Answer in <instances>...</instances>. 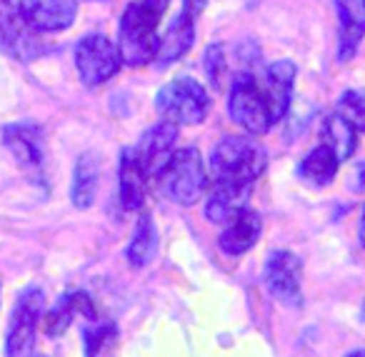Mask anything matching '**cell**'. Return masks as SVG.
<instances>
[{"label":"cell","instance_id":"cell-1","mask_svg":"<svg viewBox=\"0 0 365 357\" xmlns=\"http://www.w3.org/2000/svg\"><path fill=\"white\" fill-rule=\"evenodd\" d=\"M295 66L290 61H275L265 71H245L235 76L228 95L230 118L253 135L268 133L285 118L293 98Z\"/></svg>","mask_w":365,"mask_h":357},{"label":"cell","instance_id":"cell-2","mask_svg":"<svg viewBox=\"0 0 365 357\" xmlns=\"http://www.w3.org/2000/svg\"><path fill=\"white\" fill-rule=\"evenodd\" d=\"M170 0H133L118 26V51L123 63L138 68L155 61L160 48V21Z\"/></svg>","mask_w":365,"mask_h":357},{"label":"cell","instance_id":"cell-3","mask_svg":"<svg viewBox=\"0 0 365 357\" xmlns=\"http://www.w3.org/2000/svg\"><path fill=\"white\" fill-rule=\"evenodd\" d=\"M268 155L260 145L245 138H223L213 148L210 167L218 182H233V185H250L258 180V175L265 170Z\"/></svg>","mask_w":365,"mask_h":357},{"label":"cell","instance_id":"cell-4","mask_svg":"<svg viewBox=\"0 0 365 357\" xmlns=\"http://www.w3.org/2000/svg\"><path fill=\"white\" fill-rule=\"evenodd\" d=\"M158 177L165 195L178 205H195L203 197L205 182H208L203 155L195 148H182L173 152Z\"/></svg>","mask_w":365,"mask_h":357},{"label":"cell","instance_id":"cell-5","mask_svg":"<svg viewBox=\"0 0 365 357\" xmlns=\"http://www.w3.org/2000/svg\"><path fill=\"white\" fill-rule=\"evenodd\" d=\"M208 93L193 78H178L158 90L155 110L175 125H198L208 115Z\"/></svg>","mask_w":365,"mask_h":357},{"label":"cell","instance_id":"cell-6","mask_svg":"<svg viewBox=\"0 0 365 357\" xmlns=\"http://www.w3.org/2000/svg\"><path fill=\"white\" fill-rule=\"evenodd\" d=\"M43 307H46V295L38 285H28L18 295V302L13 307L11 325L6 335V352L13 357L33 355L36 352V335L38 325L43 320Z\"/></svg>","mask_w":365,"mask_h":357},{"label":"cell","instance_id":"cell-7","mask_svg":"<svg viewBox=\"0 0 365 357\" xmlns=\"http://www.w3.org/2000/svg\"><path fill=\"white\" fill-rule=\"evenodd\" d=\"M120 51L103 33H88L76 43V71L83 86H103L120 71Z\"/></svg>","mask_w":365,"mask_h":357},{"label":"cell","instance_id":"cell-8","mask_svg":"<svg viewBox=\"0 0 365 357\" xmlns=\"http://www.w3.org/2000/svg\"><path fill=\"white\" fill-rule=\"evenodd\" d=\"M0 51L21 63L36 61L46 53L38 31L23 18L13 0H0Z\"/></svg>","mask_w":365,"mask_h":357},{"label":"cell","instance_id":"cell-9","mask_svg":"<svg viewBox=\"0 0 365 357\" xmlns=\"http://www.w3.org/2000/svg\"><path fill=\"white\" fill-rule=\"evenodd\" d=\"M265 287L275 300H280L288 307L303 305V287H300V277H303V262L298 255L288 250H275L265 262Z\"/></svg>","mask_w":365,"mask_h":357},{"label":"cell","instance_id":"cell-10","mask_svg":"<svg viewBox=\"0 0 365 357\" xmlns=\"http://www.w3.org/2000/svg\"><path fill=\"white\" fill-rule=\"evenodd\" d=\"M178 140V125L170 120L158 123V125L148 128L143 133V138L138 140V145L133 148L138 162L145 170L148 177H158V172L165 167L168 157L173 155V145Z\"/></svg>","mask_w":365,"mask_h":357},{"label":"cell","instance_id":"cell-11","mask_svg":"<svg viewBox=\"0 0 365 357\" xmlns=\"http://www.w3.org/2000/svg\"><path fill=\"white\" fill-rule=\"evenodd\" d=\"M3 145L13 152L18 165L26 170H41L46 165V145L43 130L36 123H8L3 128Z\"/></svg>","mask_w":365,"mask_h":357},{"label":"cell","instance_id":"cell-12","mask_svg":"<svg viewBox=\"0 0 365 357\" xmlns=\"http://www.w3.org/2000/svg\"><path fill=\"white\" fill-rule=\"evenodd\" d=\"M16 6L38 33L66 31L78 16V0H16Z\"/></svg>","mask_w":365,"mask_h":357},{"label":"cell","instance_id":"cell-13","mask_svg":"<svg viewBox=\"0 0 365 357\" xmlns=\"http://www.w3.org/2000/svg\"><path fill=\"white\" fill-rule=\"evenodd\" d=\"M260 232H263V220H260L258 212L250 210V207H240L233 217L223 222L218 245L228 255H243L258 242Z\"/></svg>","mask_w":365,"mask_h":357},{"label":"cell","instance_id":"cell-14","mask_svg":"<svg viewBox=\"0 0 365 357\" xmlns=\"http://www.w3.org/2000/svg\"><path fill=\"white\" fill-rule=\"evenodd\" d=\"M338 11V58L350 61L365 38V8L360 0H335Z\"/></svg>","mask_w":365,"mask_h":357},{"label":"cell","instance_id":"cell-15","mask_svg":"<svg viewBox=\"0 0 365 357\" xmlns=\"http://www.w3.org/2000/svg\"><path fill=\"white\" fill-rule=\"evenodd\" d=\"M78 315H83L86 320L98 317L91 295H88V292H81V290L63 295L61 300H58L56 305L48 310V315L43 317V330H46V335L58 337V335H63L68 327H71L73 317H78Z\"/></svg>","mask_w":365,"mask_h":357},{"label":"cell","instance_id":"cell-16","mask_svg":"<svg viewBox=\"0 0 365 357\" xmlns=\"http://www.w3.org/2000/svg\"><path fill=\"white\" fill-rule=\"evenodd\" d=\"M195 43V18L182 13L165 28V33L160 36V48H158V66H170V63L180 61L185 53L193 48Z\"/></svg>","mask_w":365,"mask_h":357},{"label":"cell","instance_id":"cell-17","mask_svg":"<svg viewBox=\"0 0 365 357\" xmlns=\"http://www.w3.org/2000/svg\"><path fill=\"white\" fill-rule=\"evenodd\" d=\"M148 195V175L133 148L120 152V202L125 210H143Z\"/></svg>","mask_w":365,"mask_h":357},{"label":"cell","instance_id":"cell-18","mask_svg":"<svg viewBox=\"0 0 365 357\" xmlns=\"http://www.w3.org/2000/svg\"><path fill=\"white\" fill-rule=\"evenodd\" d=\"M98 182H101V160L96 152H83L73 170L71 200L78 210H88L96 200Z\"/></svg>","mask_w":365,"mask_h":357},{"label":"cell","instance_id":"cell-19","mask_svg":"<svg viewBox=\"0 0 365 357\" xmlns=\"http://www.w3.org/2000/svg\"><path fill=\"white\" fill-rule=\"evenodd\" d=\"M250 195V185H233V182H218L210 192V200L205 205V215L210 222L223 225L228 217H233L240 207H245V200Z\"/></svg>","mask_w":365,"mask_h":357},{"label":"cell","instance_id":"cell-20","mask_svg":"<svg viewBox=\"0 0 365 357\" xmlns=\"http://www.w3.org/2000/svg\"><path fill=\"white\" fill-rule=\"evenodd\" d=\"M338 165H340L338 155H335L325 143H320L318 148H313V150L300 160L298 175L303 177V180H308L310 185H330L335 172H338Z\"/></svg>","mask_w":365,"mask_h":357},{"label":"cell","instance_id":"cell-21","mask_svg":"<svg viewBox=\"0 0 365 357\" xmlns=\"http://www.w3.org/2000/svg\"><path fill=\"white\" fill-rule=\"evenodd\" d=\"M323 143L338 155V160L343 162L355 152V145H358V130L350 125L348 118L335 113V115L325 118V123H323Z\"/></svg>","mask_w":365,"mask_h":357},{"label":"cell","instance_id":"cell-22","mask_svg":"<svg viewBox=\"0 0 365 357\" xmlns=\"http://www.w3.org/2000/svg\"><path fill=\"white\" fill-rule=\"evenodd\" d=\"M158 250V232L155 225H153L150 215H140L135 225V232L130 237V245H128V262L133 267H143L153 260Z\"/></svg>","mask_w":365,"mask_h":357},{"label":"cell","instance_id":"cell-23","mask_svg":"<svg viewBox=\"0 0 365 357\" xmlns=\"http://www.w3.org/2000/svg\"><path fill=\"white\" fill-rule=\"evenodd\" d=\"M118 337V327L113 325L110 320H93L86 322L83 327V347H86V355H98L103 352L106 347H110Z\"/></svg>","mask_w":365,"mask_h":357},{"label":"cell","instance_id":"cell-24","mask_svg":"<svg viewBox=\"0 0 365 357\" xmlns=\"http://www.w3.org/2000/svg\"><path fill=\"white\" fill-rule=\"evenodd\" d=\"M338 113L358 133H365V90H345L338 100Z\"/></svg>","mask_w":365,"mask_h":357},{"label":"cell","instance_id":"cell-25","mask_svg":"<svg viewBox=\"0 0 365 357\" xmlns=\"http://www.w3.org/2000/svg\"><path fill=\"white\" fill-rule=\"evenodd\" d=\"M203 73L208 78V83L220 90L223 88V78H225V51L220 43H210L205 48V56H203Z\"/></svg>","mask_w":365,"mask_h":357},{"label":"cell","instance_id":"cell-26","mask_svg":"<svg viewBox=\"0 0 365 357\" xmlns=\"http://www.w3.org/2000/svg\"><path fill=\"white\" fill-rule=\"evenodd\" d=\"M205 6H208V0H182V13L198 18L205 11Z\"/></svg>","mask_w":365,"mask_h":357},{"label":"cell","instance_id":"cell-27","mask_svg":"<svg viewBox=\"0 0 365 357\" xmlns=\"http://www.w3.org/2000/svg\"><path fill=\"white\" fill-rule=\"evenodd\" d=\"M353 190H365V162L363 165H358V170H355L353 175Z\"/></svg>","mask_w":365,"mask_h":357},{"label":"cell","instance_id":"cell-28","mask_svg":"<svg viewBox=\"0 0 365 357\" xmlns=\"http://www.w3.org/2000/svg\"><path fill=\"white\" fill-rule=\"evenodd\" d=\"M360 245L365 247V210H363V217H360Z\"/></svg>","mask_w":365,"mask_h":357},{"label":"cell","instance_id":"cell-29","mask_svg":"<svg viewBox=\"0 0 365 357\" xmlns=\"http://www.w3.org/2000/svg\"><path fill=\"white\" fill-rule=\"evenodd\" d=\"M350 355H355V357H360V355H365V347H360V350H353Z\"/></svg>","mask_w":365,"mask_h":357},{"label":"cell","instance_id":"cell-30","mask_svg":"<svg viewBox=\"0 0 365 357\" xmlns=\"http://www.w3.org/2000/svg\"><path fill=\"white\" fill-rule=\"evenodd\" d=\"M360 320L365 322V300H363V307H360Z\"/></svg>","mask_w":365,"mask_h":357},{"label":"cell","instance_id":"cell-31","mask_svg":"<svg viewBox=\"0 0 365 357\" xmlns=\"http://www.w3.org/2000/svg\"><path fill=\"white\" fill-rule=\"evenodd\" d=\"M360 3H363V8H365V0H360Z\"/></svg>","mask_w":365,"mask_h":357}]
</instances>
